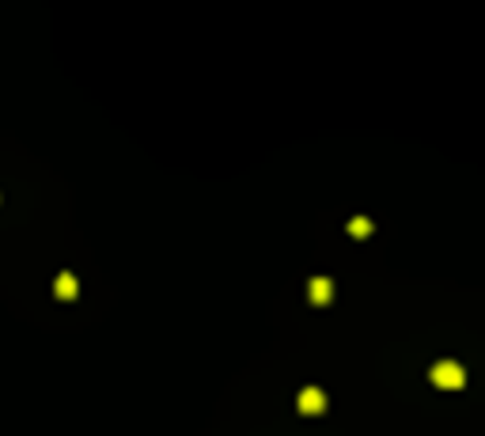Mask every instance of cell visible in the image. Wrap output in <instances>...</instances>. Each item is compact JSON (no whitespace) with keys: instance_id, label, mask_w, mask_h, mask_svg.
<instances>
[{"instance_id":"5","label":"cell","mask_w":485,"mask_h":436,"mask_svg":"<svg viewBox=\"0 0 485 436\" xmlns=\"http://www.w3.org/2000/svg\"><path fill=\"white\" fill-rule=\"evenodd\" d=\"M349 231H353V236H364V231H368V220H353Z\"/></svg>"},{"instance_id":"3","label":"cell","mask_w":485,"mask_h":436,"mask_svg":"<svg viewBox=\"0 0 485 436\" xmlns=\"http://www.w3.org/2000/svg\"><path fill=\"white\" fill-rule=\"evenodd\" d=\"M330 281H326V277H319V281H311V300L315 304H330Z\"/></svg>"},{"instance_id":"2","label":"cell","mask_w":485,"mask_h":436,"mask_svg":"<svg viewBox=\"0 0 485 436\" xmlns=\"http://www.w3.org/2000/svg\"><path fill=\"white\" fill-rule=\"evenodd\" d=\"M322 410H326V395L319 391V387H303V391H300V414L315 417V414H322Z\"/></svg>"},{"instance_id":"1","label":"cell","mask_w":485,"mask_h":436,"mask_svg":"<svg viewBox=\"0 0 485 436\" xmlns=\"http://www.w3.org/2000/svg\"><path fill=\"white\" fill-rule=\"evenodd\" d=\"M432 383L447 387V391H459V387L466 383V376H463V368L455 365V360H440V365L432 368Z\"/></svg>"},{"instance_id":"4","label":"cell","mask_w":485,"mask_h":436,"mask_svg":"<svg viewBox=\"0 0 485 436\" xmlns=\"http://www.w3.org/2000/svg\"><path fill=\"white\" fill-rule=\"evenodd\" d=\"M57 296H64V300H69V296H76V281H72L69 273H61V281H57Z\"/></svg>"}]
</instances>
